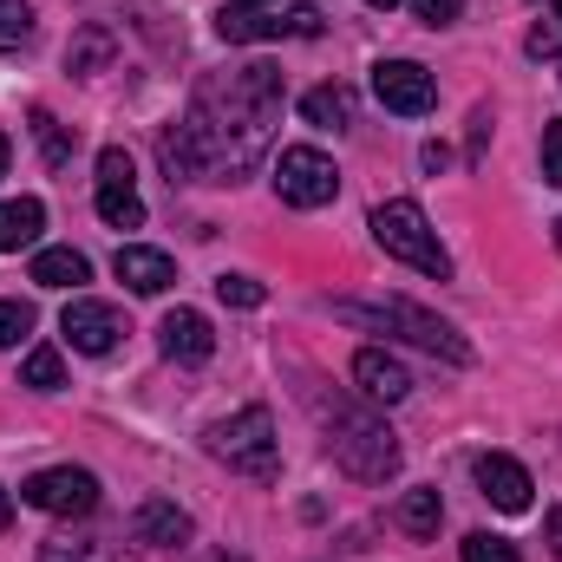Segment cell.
Wrapping results in <instances>:
<instances>
[{"label":"cell","instance_id":"1","mask_svg":"<svg viewBox=\"0 0 562 562\" xmlns=\"http://www.w3.org/2000/svg\"><path fill=\"white\" fill-rule=\"evenodd\" d=\"M276 112H281L276 66H236V72L203 79L190 119L157 138L164 177L170 183H236L269 150Z\"/></svg>","mask_w":562,"mask_h":562},{"label":"cell","instance_id":"2","mask_svg":"<svg viewBox=\"0 0 562 562\" xmlns=\"http://www.w3.org/2000/svg\"><path fill=\"white\" fill-rule=\"evenodd\" d=\"M334 314L340 321H360V327H386V334H400V340H413L425 347L431 360H451V367H471V347H464V334L451 327V321H438L431 307L419 301H334Z\"/></svg>","mask_w":562,"mask_h":562},{"label":"cell","instance_id":"3","mask_svg":"<svg viewBox=\"0 0 562 562\" xmlns=\"http://www.w3.org/2000/svg\"><path fill=\"white\" fill-rule=\"evenodd\" d=\"M327 13L314 0H229L216 13V33L229 46H269V40H321Z\"/></svg>","mask_w":562,"mask_h":562},{"label":"cell","instance_id":"4","mask_svg":"<svg viewBox=\"0 0 562 562\" xmlns=\"http://www.w3.org/2000/svg\"><path fill=\"white\" fill-rule=\"evenodd\" d=\"M373 243H380L393 262H406V269H419V276H431V281L451 276V256H445L438 229L425 223V210L406 203V196H393V203L373 210Z\"/></svg>","mask_w":562,"mask_h":562},{"label":"cell","instance_id":"5","mask_svg":"<svg viewBox=\"0 0 562 562\" xmlns=\"http://www.w3.org/2000/svg\"><path fill=\"white\" fill-rule=\"evenodd\" d=\"M327 451H334V464L340 471H353L360 484H386L393 471H400V445H393V431L373 419V413H334L327 419Z\"/></svg>","mask_w":562,"mask_h":562},{"label":"cell","instance_id":"6","mask_svg":"<svg viewBox=\"0 0 562 562\" xmlns=\"http://www.w3.org/2000/svg\"><path fill=\"white\" fill-rule=\"evenodd\" d=\"M210 451H216L229 471H243V477H276L281 471L276 419H269L262 406H243V413H229V419L210 425Z\"/></svg>","mask_w":562,"mask_h":562},{"label":"cell","instance_id":"7","mask_svg":"<svg viewBox=\"0 0 562 562\" xmlns=\"http://www.w3.org/2000/svg\"><path fill=\"white\" fill-rule=\"evenodd\" d=\"M276 196L288 210H321V203H334V196H340L334 157H321L314 144H288L276 157Z\"/></svg>","mask_w":562,"mask_h":562},{"label":"cell","instance_id":"8","mask_svg":"<svg viewBox=\"0 0 562 562\" xmlns=\"http://www.w3.org/2000/svg\"><path fill=\"white\" fill-rule=\"evenodd\" d=\"M20 497L46 517H92L99 510V477L79 471V464H53V471H33L20 484Z\"/></svg>","mask_w":562,"mask_h":562},{"label":"cell","instance_id":"9","mask_svg":"<svg viewBox=\"0 0 562 562\" xmlns=\"http://www.w3.org/2000/svg\"><path fill=\"white\" fill-rule=\"evenodd\" d=\"M373 99L386 112H400V119H419V112H431L438 86H431V72H425L419 59H380L373 66Z\"/></svg>","mask_w":562,"mask_h":562},{"label":"cell","instance_id":"10","mask_svg":"<svg viewBox=\"0 0 562 562\" xmlns=\"http://www.w3.org/2000/svg\"><path fill=\"white\" fill-rule=\"evenodd\" d=\"M59 334L79 347V353H112L119 347V334H125V314L112 307V301H66V314H59Z\"/></svg>","mask_w":562,"mask_h":562},{"label":"cell","instance_id":"11","mask_svg":"<svg viewBox=\"0 0 562 562\" xmlns=\"http://www.w3.org/2000/svg\"><path fill=\"white\" fill-rule=\"evenodd\" d=\"M471 477H477V491H484L497 510H510V517H524V510H530V491H537V484H530V471H524L517 458L484 451V458L471 464Z\"/></svg>","mask_w":562,"mask_h":562},{"label":"cell","instance_id":"12","mask_svg":"<svg viewBox=\"0 0 562 562\" xmlns=\"http://www.w3.org/2000/svg\"><path fill=\"white\" fill-rule=\"evenodd\" d=\"M353 380H360V393H367L373 406H400V400L413 393L406 360H393L386 347H360V353H353Z\"/></svg>","mask_w":562,"mask_h":562},{"label":"cell","instance_id":"13","mask_svg":"<svg viewBox=\"0 0 562 562\" xmlns=\"http://www.w3.org/2000/svg\"><path fill=\"white\" fill-rule=\"evenodd\" d=\"M157 347H164L170 360L196 367V360H210V353H216V334H210V321H203L196 307H177V314H164V327H157Z\"/></svg>","mask_w":562,"mask_h":562},{"label":"cell","instance_id":"14","mask_svg":"<svg viewBox=\"0 0 562 562\" xmlns=\"http://www.w3.org/2000/svg\"><path fill=\"white\" fill-rule=\"evenodd\" d=\"M132 537L150 550H177V543H190V510H177L170 497H144L132 510Z\"/></svg>","mask_w":562,"mask_h":562},{"label":"cell","instance_id":"15","mask_svg":"<svg viewBox=\"0 0 562 562\" xmlns=\"http://www.w3.org/2000/svg\"><path fill=\"white\" fill-rule=\"evenodd\" d=\"M112 269H119V281H125L132 294H164V288L177 281V269H170V256H164V249H138V243H125Z\"/></svg>","mask_w":562,"mask_h":562},{"label":"cell","instance_id":"16","mask_svg":"<svg viewBox=\"0 0 562 562\" xmlns=\"http://www.w3.org/2000/svg\"><path fill=\"white\" fill-rule=\"evenodd\" d=\"M40 229H46L40 196H13V203H0V256L33 249V243H40Z\"/></svg>","mask_w":562,"mask_h":562},{"label":"cell","instance_id":"17","mask_svg":"<svg viewBox=\"0 0 562 562\" xmlns=\"http://www.w3.org/2000/svg\"><path fill=\"white\" fill-rule=\"evenodd\" d=\"M301 119H307L314 132H347V125H353V92H347V86H314V92L301 99Z\"/></svg>","mask_w":562,"mask_h":562},{"label":"cell","instance_id":"18","mask_svg":"<svg viewBox=\"0 0 562 562\" xmlns=\"http://www.w3.org/2000/svg\"><path fill=\"white\" fill-rule=\"evenodd\" d=\"M438 524H445V497H438V491H431V484H419V491H406V497H400V530H406V537H438Z\"/></svg>","mask_w":562,"mask_h":562},{"label":"cell","instance_id":"19","mask_svg":"<svg viewBox=\"0 0 562 562\" xmlns=\"http://www.w3.org/2000/svg\"><path fill=\"white\" fill-rule=\"evenodd\" d=\"M86 276H92V269H86L79 249H40V256H33V281H40V288H79Z\"/></svg>","mask_w":562,"mask_h":562},{"label":"cell","instance_id":"20","mask_svg":"<svg viewBox=\"0 0 562 562\" xmlns=\"http://www.w3.org/2000/svg\"><path fill=\"white\" fill-rule=\"evenodd\" d=\"M99 216L112 223V229H138L144 223V203H138V183H99Z\"/></svg>","mask_w":562,"mask_h":562},{"label":"cell","instance_id":"21","mask_svg":"<svg viewBox=\"0 0 562 562\" xmlns=\"http://www.w3.org/2000/svg\"><path fill=\"white\" fill-rule=\"evenodd\" d=\"M20 386H33V393H59V386H66L59 353H53V347H33V353H26V367H20Z\"/></svg>","mask_w":562,"mask_h":562},{"label":"cell","instance_id":"22","mask_svg":"<svg viewBox=\"0 0 562 562\" xmlns=\"http://www.w3.org/2000/svg\"><path fill=\"white\" fill-rule=\"evenodd\" d=\"M66 59H72V72H99V66L112 59V33H105V26H86V33L72 40Z\"/></svg>","mask_w":562,"mask_h":562},{"label":"cell","instance_id":"23","mask_svg":"<svg viewBox=\"0 0 562 562\" xmlns=\"http://www.w3.org/2000/svg\"><path fill=\"white\" fill-rule=\"evenodd\" d=\"M33 40V7L26 0H0V53H20Z\"/></svg>","mask_w":562,"mask_h":562},{"label":"cell","instance_id":"24","mask_svg":"<svg viewBox=\"0 0 562 562\" xmlns=\"http://www.w3.org/2000/svg\"><path fill=\"white\" fill-rule=\"evenodd\" d=\"M33 132H40V150H46V164H53V170L72 157V138H66V125H59L53 112H33Z\"/></svg>","mask_w":562,"mask_h":562},{"label":"cell","instance_id":"25","mask_svg":"<svg viewBox=\"0 0 562 562\" xmlns=\"http://www.w3.org/2000/svg\"><path fill=\"white\" fill-rule=\"evenodd\" d=\"M26 334H33V307H26V301H0V353L20 347Z\"/></svg>","mask_w":562,"mask_h":562},{"label":"cell","instance_id":"26","mask_svg":"<svg viewBox=\"0 0 562 562\" xmlns=\"http://www.w3.org/2000/svg\"><path fill=\"white\" fill-rule=\"evenodd\" d=\"M464 562H524V557H517L504 537H491V530H471V537H464Z\"/></svg>","mask_w":562,"mask_h":562},{"label":"cell","instance_id":"27","mask_svg":"<svg viewBox=\"0 0 562 562\" xmlns=\"http://www.w3.org/2000/svg\"><path fill=\"white\" fill-rule=\"evenodd\" d=\"M216 294H223L229 307H262V294H269V288H262L256 276H223V281H216Z\"/></svg>","mask_w":562,"mask_h":562},{"label":"cell","instance_id":"28","mask_svg":"<svg viewBox=\"0 0 562 562\" xmlns=\"http://www.w3.org/2000/svg\"><path fill=\"white\" fill-rule=\"evenodd\" d=\"M524 53H530V59L562 53V20H537V26H530V40H524Z\"/></svg>","mask_w":562,"mask_h":562},{"label":"cell","instance_id":"29","mask_svg":"<svg viewBox=\"0 0 562 562\" xmlns=\"http://www.w3.org/2000/svg\"><path fill=\"white\" fill-rule=\"evenodd\" d=\"M543 183H557L562 190V119L543 125Z\"/></svg>","mask_w":562,"mask_h":562},{"label":"cell","instance_id":"30","mask_svg":"<svg viewBox=\"0 0 562 562\" xmlns=\"http://www.w3.org/2000/svg\"><path fill=\"white\" fill-rule=\"evenodd\" d=\"M40 562H99V557H92V543H72V537H46V543H40Z\"/></svg>","mask_w":562,"mask_h":562},{"label":"cell","instance_id":"31","mask_svg":"<svg viewBox=\"0 0 562 562\" xmlns=\"http://www.w3.org/2000/svg\"><path fill=\"white\" fill-rule=\"evenodd\" d=\"M413 13H419L425 26H451L464 13V0H413Z\"/></svg>","mask_w":562,"mask_h":562},{"label":"cell","instance_id":"32","mask_svg":"<svg viewBox=\"0 0 562 562\" xmlns=\"http://www.w3.org/2000/svg\"><path fill=\"white\" fill-rule=\"evenodd\" d=\"M484 138H491V112H477V119H471V157L484 150Z\"/></svg>","mask_w":562,"mask_h":562},{"label":"cell","instance_id":"33","mask_svg":"<svg viewBox=\"0 0 562 562\" xmlns=\"http://www.w3.org/2000/svg\"><path fill=\"white\" fill-rule=\"evenodd\" d=\"M419 164H425V170H445V164H451V150H445V144H425Z\"/></svg>","mask_w":562,"mask_h":562},{"label":"cell","instance_id":"34","mask_svg":"<svg viewBox=\"0 0 562 562\" xmlns=\"http://www.w3.org/2000/svg\"><path fill=\"white\" fill-rule=\"evenodd\" d=\"M543 537H550V550L562 557V510H550V524H543Z\"/></svg>","mask_w":562,"mask_h":562},{"label":"cell","instance_id":"35","mask_svg":"<svg viewBox=\"0 0 562 562\" xmlns=\"http://www.w3.org/2000/svg\"><path fill=\"white\" fill-rule=\"evenodd\" d=\"M7 524H13V497L0 491V530H7Z\"/></svg>","mask_w":562,"mask_h":562},{"label":"cell","instance_id":"36","mask_svg":"<svg viewBox=\"0 0 562 562\" xmlns=\"http://www.w3.org/2000/svg\"><path fill=\"white\" fill-rule=\"evenodd\" d=\"M7 157H13V144H7V132H0V177H7Z\"/></svg>","mask_w":562,"mask_h":562},{"label":"cell","instance_id":"37","mask_svg":"<svg viewBox=\"0 0 562 562\" xmlns=\"http://www.w3.org/2000/svg\"><path fill=\"white\" fill-rule=\"evenodd\" d=\"M367 7H400V0H367Z\"/></svg>","mask_w":562,"mask_h":562},{"label":"cell","instance_id":"38","mask_svg":"<svg viewBox=\"0 0 562 562\" xmlns=\"http://www.w3.org/2000/svg\"><path fill=\"white\" fill-rule=\"evenodd\" d=\"M543 7H550V13H562V0H543Z\"/></svg>","mask_w":562,"mask_h":562},{"label":"cell","instance_id":"39","mask_svg":"<svg viewBox=\"0 0 562 562\" xmlns=\"http://www.w3.org/2000/svg\"><path fill=\"white\" fill-rule=\"evenodd\" d=\"M557 249H562V223H557Z\"/></svg>","mask_w":562,"mask_h":562}]
</instances>
